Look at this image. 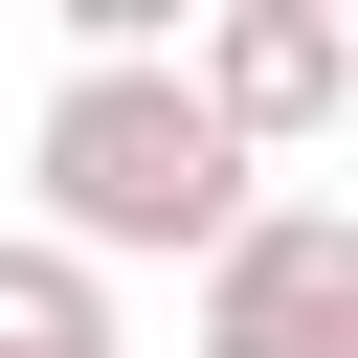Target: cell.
Listing matches in <instances>:
<instances>
[{
	"mask_svg": "<svg viewBox=\"0 0 358 358\" xmlns=\"http://www.w3.org/2000/svg\"><path fill=\"white\" fill-rule=\"evenodd\" d=\"M246 201H268V179L201 134L179 45H157V67H45V112H22V246H67V268L112 291V268H201Z\"/></svg>",
	"mask_w": 358,
	"mask_h": 358,
	"instance_id": "obj_1",
	"label": "cell"
},
{
	"mask_svg": "<svg viewBox=\"0 0 358 358\" xmlns=\"http://www.w3.org/2000/svg\"><path fill=\"white\" fill-rule=\"evenodd\" d=\"M179 291H201V313H179V358H358V201L268 179Z\"/></svg>",
	"mask_w": 358,
	"mask_h": 358,
	"instance_id": "obj_2",
	"label": "cell"
},
{
	"mask_svg": "<svg viewBox=\"0 0 358 358\" xmlns=\"http://www.w3.org/2000/svg\"><path fill=\"white\" fill-rule=\"evenodd\" d=\"M179 90H201V134L268 179V157H313V134L358 112V22H336V0H201Z\"/></svg>",
	"mask_w": 358,
	"mask_h": 358,
	"instance_id": "obj_3",
	"label": "cell"
},
{
	"mask_svg": "<svg viewBox=\"0 0 358 358\" xmlns=\"http://www.w3.org/2000/svg\"><path fill=\"white\" fill-rule=\"evenodd\" d=\"M0 358H134V313H112L67 246H22V224H0Z\"/></svg>",
	"mask_w": 358,
	"mask_h": 358,
	"instance_id": "obj_4",
	"label": "cell"
}]
</instances>
